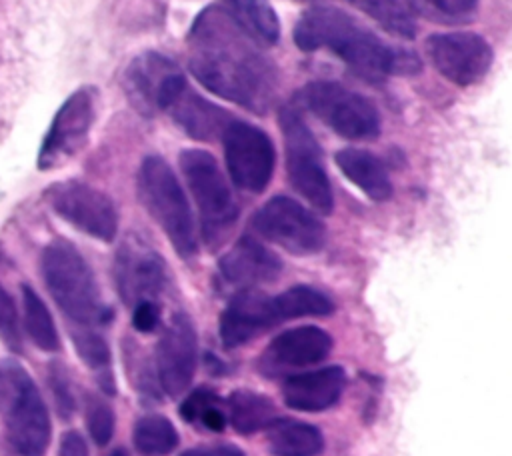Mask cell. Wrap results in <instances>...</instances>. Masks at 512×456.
<instances>
[{"mask_svg":"<svg viewBox=\"0 0 512 456\" xmlns=\"http://www.w3.org/2000/svg\"><path fill=\"white\" fill-rule=\"evenodd\" d=\"M332 350V338L316 326H298L278 334L260 358L264 374H278L290 368L316 364Z\"/></svg>","mask_w":512,"mask_h":456,"instance_id":"cell-18","label":"cell"},{"mask_svg":"<svg viewBox=\"0 0 512 456\" xmlns=\"http://www.w3.org/2000/svg\"><path fill=\"white\" fill-rule=\"evenodd\" d=\"M166 112L190 138L196 140H212L222 134L224 126L234 118L220 106L190 90L188 84L170 102Z\"/></svg>","mask_w":512,"mask_h":456,"instance_id":"cell-21","label":"cell"},{"mask_svg":"<svg viewBox=\"0 0 512 456\" xmlns=\"http://www.w3.org/2000/svg\"><path fill=\"white\" fill-rule=\"evenodd\" d=\"M96 116L94 88L82 86L74 90L56 110L48 132L38 150V168L52 170L76 156L90 134Z\"/></svg>","mask_w":512,"mask_h":456,"instance_id":"cell-13","label":"cell"},{"mask_svg":"<svg viewBox=\"0 0 512 456\" xmlns=\"http://www.w3.org/2000/svg\"><path fill=\"white\" fill-rule=\"evenodd\" d=\"M110 456H128L124 450H114Z\"/></svg>","mask_w":512,"mask_h":456,"instance_id":"cell-38","label":"cell"},{"mask_svg":"<svg viewBox=\"0 0 512 456\" xmlns=\"http://www.w3.org/2000/svg\"><path fill=\"white\" fill-rule=\"evenodd\" d=\"M178 444V432L164 416L150 414L134 426V446L144 456H164Z\"/></svg>","mask_w":512,"mask_h":456,"instance_id":"cell-27","label":"cell"},{"mask_svg":"<svg viewBox=\"0 0 512 456\" xmlns=\"http://www.w3.org/2000/svg\"><path fill=\"white\" fill-rule=\"evenodd\" d=\"M352 6L368 14L390 34L412 40L416 36V24L410 12L404 8L400 0H348Z\"/></svg>","mask_w":512,"mask_h":456,"instance_id":"cell-29","label":"cell"},{"mask_svg":"<svg viewBox=\"0 0 512 456\" xmlns=\"http://www.w3.org/2000/svg\"><path fill=\"white\" fill-rule=\"evenodd\" d=\"M40 270L52 300L78 328H94L112 318V310L100 298L92 268L74 244L50 242L42 252Z\"/></svg>","mask_w":512,"mask_h":456,"instance_id":"cell-3","label":"cell"},{"mask_svg":"<svg viewBox=\"0 0 512 456\" xmlns=\"http://www.w3.org/2000/svg\"><path fill=\"white\" fill-rule=\"evenodd\" d=\"M232 18L258 42L276 44L280 20L268 0H226Z\"/></svg>","mask_w":512,"mask_h":456,"instance_id":"cell-25","label":"cell"},{"mask_svg":"<svg viewBox=\"0 0 512 456\" xmlns=\"http://www.w3.org/2000/svg\"><path fill=\"white\" fill-rule=\"evenodd\" d=\"M182 456H244V452L236 446L220 444V446H204V448H194L184 452Z\"/></svg>","mask_w":512,"mask_h":456,"instance_id":"cell-37","label":"cell"},{"mask_svg":"<svg viewBox=\"0 0 512 456\" xmlns=\"http://www.w3.org/2000/svg\"><path fill=\"white\" fill-rule=\"evenodd\" d=\"M158 380L170 396L184 392L196 368V334L190 318L178 312L170 318L156 346Z\"/></svg>","mask_w":512,"mask_h":456,"instance_id":"cell-17","label":"cell"},{"mask_svg":"<svg viewBox=\"0 0 512 456\" xmlns=\"http://www.w3.org/2000/svg\"><path fill=\"white\" fill-rule=\"evenodd\" d=\"M316 118L348 140H372L380 134V112L376 104L334 80H314L298 94Z\"/></svg>","mask_w":512,"mask_h":456,"instance_id":"cell-8","label":"cell"},{"mask_svg":"<svg viewBox=\"0 0 512 456\" xmlns=\"http://www.w3.org/2000/svg\"><path fill=\"white\" fill-rule=\"evenodd\" d=\"M340 172L368 198L382 202L392 196V182L382 160L362 148H342L334 154Z\"/></svg>","mask_w":512,"mask_h":456,"instance_id":"cell-22","label":"cell"},{"mask_svg":"<svg viewBox=\"0 0 512 456\" xmlns=\"http://www.w3.org/2000/svg\"><path fill=\"white\" fill-rule=\"evenodd\" d=\"M222 280L240 290L272 282L282 272V260L252 236H242L218 264Z\"/></svg>","mask_w":512,"mask_h":456,"instance_id":"cell-19","label":"cell"},{"mask_svg":"<svg viewBox=\"0 0 512 456\" xmlns=\"http://www.w3.org/2000/svg\"><path fill=\"white\" fill-rule=\"evenodd\" d=\"M72 340L78 356L96 374L100 386L106 392H114V380L110 372V350L106 340L92 328H76L72 332Z\"/></svg>","mask_w":512,"mask_h":456,"instance_id":"cell-28","label":"cell"},{"mask_svg":"<svg viewBox=\"0 0 512 456\" xmlns=\"http://www.w3.org/2000/svg\"><path fill=\"white\" fill-rule=\"evenodd\" d=\"M288 320L280 294L268 296L256 288L234 294L220 316V340L226 348H236Z\"/></svg>","mask_w":512,"mask_h":456,"instance_id":"cell-16","label":"cell"},{"mask_svg":"<svg viewBox=\"0 0 512 456\" xmlns=\"http://www.w3.org/2000/svg\"><path fill=\"white\" fill-rule=\"evenodd\" d=\"M0 340L14 354L22 352V330L18 320V310L10 292L0 286Z\"/></svg>","mask_w":512,"mask_h":456,"instance_id":"cell-32","label":"cell"},{"mask_svg":"<svg viewBox=\"0 0 512 456\" xmlns=\"http://www.w3.org/2000/svg\"><path fill=\"white\" fill-rule=\"evenodd\" d=\"M228 414L234 430L240 434L264 430L276 420L272 400L252 390H234L228 398Z\"/></svg>","mask_w":512,"mask_h":456,"instance_id":"cell-24","label":"cell"},{"mask_svg":"<svg viewBox=\"0 0 512 456\" xmlns=\"http://www.w3.org/2000/svg\"><path fill=\"white\" fill-rule=\"evenodd\" d=\"M294 42L304 52L328 50L336 54L356 76L380 82L388 76L420 72L414 52L384 42L348 12L334 6H314L298 18Z\"/></svg>","mask_w":512,"mask_h":456,"instance_id":"cell-2","label":"cell"},{"mask_svg":"<svg viewBox=\"0 0 512 456\" xmlns=\"http://www.w3.org/2000/svg\"><path fill=\"white\" fill-rule=\"evenodd\" d=\"M186 84V76L178 64L156 50L134 56L122 76L126 98L144 116L166 112Z\"/></svg>","mask_w":512,"mask_h":456,"instance_id":"cell-11","label":"cell"},{"mask_svg":"<svg viewBox=\"0 0 512 456\" xmlns=\"http://www.w3.org/2000/svg\"><path fill=\"white\" fill-rule=\"evenodd\" d=\"M44 196L50 208L80 232L102 242L114 240L118 212L114 202L98 188L78 180H64L52 184Z\"/></svg>","mask_w":512,"mask_h":456,"instance_id":"cell-12","label":"cell"},{"mask_svg":"<svg viewBox=\"0 0 512 456\" xmlns=\"http://www.w3.org/2000/svg\"><path fill=\"white\" fill-rule=\"evenodd\" d=\"M226 168L232 182L246 192H262L274 170V146L258 126L232 118L222 130Z\"/></svg>","mask_w":512,"mask_h":456,"instance_id":"cell-10","label":"cell"},{"mask_svg":"<svg viewBox=\"0 0 512 456\" xmlns=\"http://www.w3.org/2000/svg\"><path fill=\"white\" fill-rule=\"evenodd\" d=\"M422 2L434 12L452 20L468 18L478 8V0H422Z\"/></svg>","mask_w":512,"mask_h":456,"instance_id":"cell-34","label":"cell"},{"mask_svg":"<svg viewBox=\"0 0 512 456\" xmlns=\"http://www.w3.org/2000/svg\"><path fill=\"white\" fill-rule=\"evenodd\" d=\"M0 414L16 456H44L52 436L48 408L32 376L16 360L0 362Z\"/></svg>","mask_w":512,"mask_h":456,"instance_id":"cell-4","label":"cell"},{"mask_svg":"<svg viewBox=\"0 0 512 456\" xmlns=\"http://www.w3.org/2000/svg\"><path fill=\"white\" fill-rule=\"evenodd\" d=\"M114 280L124 304L156 302L164 292L168 274L160 254L140 236L126 238L114 258Z\"/></svg>","mask_w":512,"mask_h":456,"instance_id":"cell-15","label":"cell"},{"mask_svg":"<svg viewBox=\"0 0 512 456\" xmlns=\"http://www.w3.org/2000/svg\"><path fill=\"white\" fill-rule=\"evenodd\" d=\"M58 456H88V446L76 430H70L60 440Z\"/></svg>","mask_w":512,"mask_h":456,"instance_id":"cell-36","label":"cell"},{"mask_svg":"<svg viewBox=\"0 0 512 456\" xmlns=\"http://www.w3.org/2000/svg\"><path fill=\"white\" fill-rule=\"evenodd\" d=\"M250 226L258 236L296 256L316 254L326 242L322 220L288 196L270 198L254 212Z\"/></svg>","mask_w":512,"mask_h":456,"instance_id":"cell-9","label":"cell"},{"mask_svg":"<svg viewBox=\"0 0 512 456\" xmlns=\"http://www.w3.org/2000/svg\"><path fill=\"white\" fill-rule=\"evenodd\" d=\"M158 304L156 302H140L134 306V314H132V324L136 330L140 332H152L158 326Z\"/></svg>","mask_w":512,"mask_h":456,"instance_id":"cell-35","label":"cell"},{"mask_svg":"<svg viewBox=\"0 0 512 456\" xmlns=\"http://www.w3.org/2000/svg\"><path fill=\"white\" fill-rule=\"evenodd\" d=\"M180 170L194 196L202 236L208 244H218L238 218V206L216 158L198 148L180 152Z\"/></svg>","mask_w":512,"mask_h":456,"instance_id":"cell-7","label":"cell"},{"mask_svg":"<svg viewBox=\"0 0 512 456\" xmlns=\"http://www.w3.org/2000/svg\"><path fill=\"white\" fill-rule=\"evenodd\" d=\"M86 424L92 440L98 446L108 444V440L114 434V414L110 406L104 400L90 396L86 402Z\"/></svg>","mask_w":512,"mask_h":456,"instance_id":"cell-31","label":"cell"},{"mask_svg":"<svg viewBox=\"0 0 512 456\" xmlns=\"http://www.w3.org/2000/svg\"><path fill=\"white\" fill-rule=\"evenodd\" d=\"M434 68L458 86L478 84L492 66V46L476 32H440L426 38Z\"/></svg>","mask_w":512,"mask_h":456,"instance_id":"cell-14","label":"cell"},{"mask_svg":"<svg viewBox=\"0 0 512 456\" xmlns=\"http://www.w3.org/2000/svg\"><path fill=\"white\" fill-rule=\"evenodd\" d=\"M48 384L58 408V414L62 418H70L74 414L76 402H74V394H72V386H70V378L66 368L60 362H52L48 368Z\"/></svg>","mask_w":512,"mask_h":456,"instance_id":"cell-33","label":"cell"},{"mask_svg":"<svg viewBox=\"0 0 512 456\" xmlns=\"http://www.w3.org/2000/svg\"><path fill=\"white\" fill-rule=\"evenodd\" d=\"M22 306L24 326L30 340L44 352H56L60 348V336L44 300L34 292L32 286L22 284Z\"/></svg>","mask_w":512,"mask_h":456,"instance_id":"cell-26","label":"cell"},{"mask_svg":"<svg viewBox=\"0 0 512 456\" xmlns=\"http://www.w3.org/2000/svg\"><path fill=\"white\" fill-rule=\"evenodd\" d=\"M268 448L274 456H318L324 448V438L312 424L274 420L268 426Z\"/></svg>","mask_w":512,"mask_h":456,"instance_id":"cell-23","label":"cell"},{"mask_svg":"<svg viewBox=\"0 0 512 456\" xmlns=\"http://www.w3.org/2000/svg\"><path fill=\"white\" fill-rule=\"evenodd\" d=\"M344 384V370L340 366H328L322 370L290 376L282 386V396L290 408L318 412L336 404L344 390Z\"/></svg>","mask_w":512,"mask_h":456,"instance_id":"cell-20","label":"cell"},{"mask_svg":"<svg viewBox=\"0 0 512 456\" xmlns=\"http://www.w3.org/2000/svg\"><path fill=\"white\" fill-rule=\"evenodd\" d=\"M138 196L148 214L164 230L170 244L182 258L196 254L194 222L188 200L168 162L160 156H146L138 170Z\"/></svg>","mask_w":512,"mask_h":456,"instance_id":"cell-5","label":"cell"},{"mask_svg":"<svg viewBox=\"0 0 512 456\" xmlns=\"http://www.w3.org/2000/svg\"><path fill=\"white\" fill-rule=\"evenodd\" d=\"M188 68L212 94L254 114H266L276 102L280 74L256 40L232 18L210 4L188 30Z\"/></svg>","mask_w":512,"mask_h":456,"instance_id":"cell-1","label":"cell"},{"mask_svg":"<svg viewBox=\"0 0 512 456\" xmlns=\"http://www.w3.org/2000/svg\"><path fill=\"white\" fill-rule=\"evenodd\" d=\"M284 138L286 172L292 188L318 212L330 214L334 206L332 186L322 162V150L294 106H284L278 114Z\"/></svg>","mask_w":512,"mask_h":456,"instance_id":"cell-6","label":"cell"},{"mask_svg":"<svg viewBox=\"0 0 512 456\" xmlns=\"http://www.w3.org/2000/svg\"><path fill=\"white\" fill-rule=\"evenodd\" d=\"M180 414L186 422L202 424L206 430H224V410L220 398L206 388H198L186 396L180 404Z\"/></svg>","mask_w":512,"mask_h":456,"instance_id":"cell-30","label":"cell"}]
</instances>
